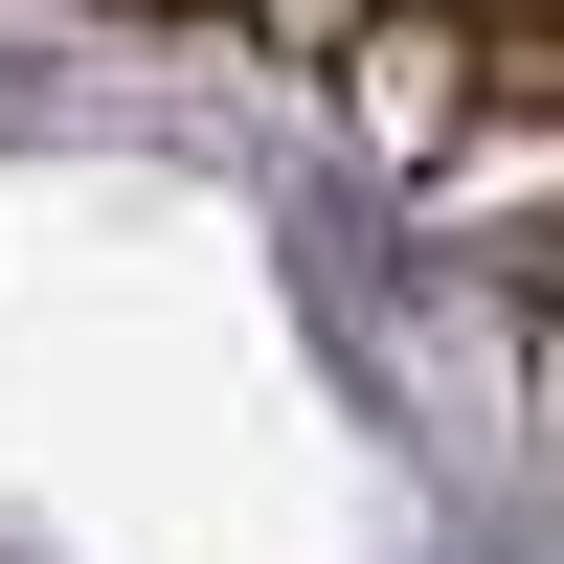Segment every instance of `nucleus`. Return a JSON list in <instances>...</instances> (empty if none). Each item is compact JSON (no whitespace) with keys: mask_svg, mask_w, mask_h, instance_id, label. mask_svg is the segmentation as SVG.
Wrapping results in <instances>:
<instances>
[{"mask_svg":"<svg viewBox=\"0 0 564 564\" xmlns=\"http://www.w3.org/2000/svg\"><path fill=\"white\" fill-rule=\"evenodd\" d=\"M339 113H361V159H406V181H452V159H497V45L406 0V23L361 45V68H339Z\"/></svg>","mask_w":564,"mask_h":564,"instance_id":"f257e3e1","label":"nucleus"},{"mask_svg":"<svg viewBox=\"0 0 564 564\" xmlns=\"http://www.w3.org/2000/svg\"><path fill=\"white\" fill-rule=\"evenodd\" d=\"M226 23H249V45H271V68H316V90H339V68H361V45H384V23H406V0H226Z\"/></svg>","mask_w":564,"mask_h":564,"instance_id":"f03ea898","label":"nucleus"},{"mask_svg":"<svg viewBox=\"0 0 564 564\" xmlns=\"http://www.w3.org/2000/svg\"><path fill=\"white\" fill-rule=\"evenodd\" d=\"M430 23H475V45H564V0H430Z\"/></svg>","mask_w":564,"mask_h":564,"instance_id":"7ed1b4c3","label":"nucleus"},{"mask_svg":"<svg viewBox=\"0 0 564 564\" xmlns=\"http://www.w3.org/2000/svg\"><path fill=\"white\" fill-rule=\"evenodd\" d=\"M542 430H564V316H542Z\"/></svg>","mask_w":564,"mask_h":564,"instance_id":"20e7f679","label":"nucleus"},{"mask_svg":"<svg viewBox=\"0 0 564 564\" xmlns=\"http://www.w3.org/2000/svg\"><path fill=\"white\" fill-rule=\"evenodd\" d=\"M113 23H204V0H113Z\"/></svg>","mask_w":564,"mask_h":564,"instance_id":"39448f33","label":"nucleus"}]
</instances>
